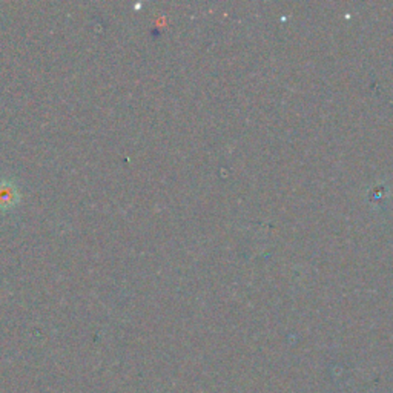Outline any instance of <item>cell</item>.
Returning <instances> with one entry per match:
<instances>
[{
	"label": "cell",
	"instance_id": "obj_1",
	"mask_svg": "<svg viewBox=\"0 0 393 393\" xmlns=\"http://www.w3.org/2000/svg\"><path fill=\"white\" fill-rule=\"evenodd\" d=\"M17 200H19V192L13 183H0V207L14 206Z\"/></svg>",
	"mask_w": 393,
	"mask_h": 393
}]
</instances>
